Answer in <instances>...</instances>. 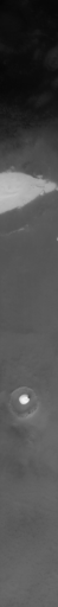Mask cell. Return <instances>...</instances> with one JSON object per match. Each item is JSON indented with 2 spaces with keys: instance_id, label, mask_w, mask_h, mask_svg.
<instances>
[{
  "instance_id": "cell-1",
  "label": "cell",
  "mask_w": 58,
  "mask_h": 607,
  "mask_svg": "<svg viewBox=\"0 0 58 607\" xmlns=\"http://www.w3.org/2000/svg\"><path fill=\"white\" fill-rule=\"evenodd\" d=\"M51 188L55 189L56 185L22 174H4L2 181L3 209L22 207L32 198L49 193Z\"/></svg>"
}]
</instances>
